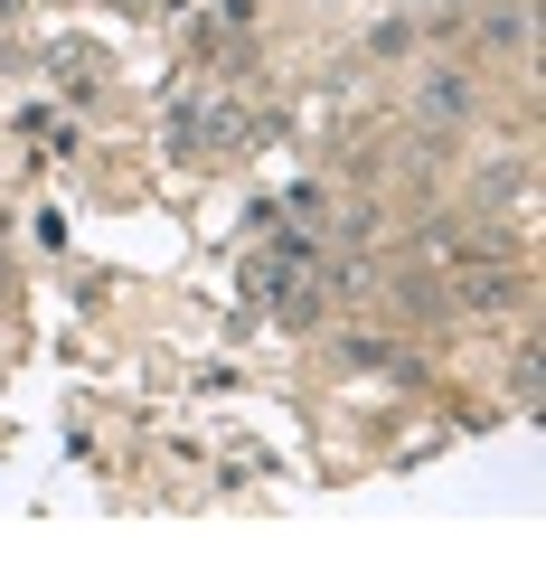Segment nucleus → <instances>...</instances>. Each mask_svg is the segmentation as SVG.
<instances>
[{
    "mask_svg": "<svg viewBox=\"0 0 546 565\" xmlns=\"http://www.w3.org/2000/svg\"><path fill=\"white\" fill-rule=\"evenodd\" d=\"M425 114H433V122H462V114H471V85H462V76H433V85H425Z\"/></svg>",
    "mask_w": 546,
    "mask_h": 565,
    "instance_id": "f257e3e1",
    "label": "nucleus"
}]
</instances>
